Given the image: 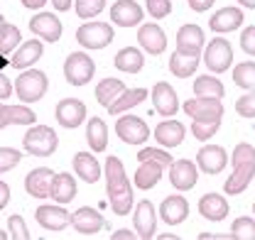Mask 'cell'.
<instances>
[{
  "instance_id": "41",
  "label": "cell",
  "mask_w": 255,
  "mask_h": 240,
  "mask_svg": "<svg viewBox=\"0 0 255 240\" xmlns=\"http://www.w3.org/2000/svg\"><path fill=\"white\" fill-rule=\"evenodd\" d=\"M236 113L243 116V118H255V91L241 96V98L236 101Z\"/></svg>"
},
{
  "instance_id": "29",
  "label": "cell",
  "mask_w": 255,
  "mask_h": 240,
  "mask_svg": "<svg viewBox=\"0 0 255 240\" xmlns=\"http://www.w3.org/2000/svg\"><path fill=\"white\" fill-rule=\"evenodd\" d=\"M74 172L86 184H96L101 179V164H98V159L94 154H89V152H79L74 157Z\"/></svg>"
},
{
  "instance_id": "11",
  "label": "cell",
  "mask_w": 255,
  "mask_h": 240,
  "mask_svg": "<svg viewBox=\"0 0 255 240\" xmlns=\"http://www.w3.org/2000/svg\"><path fill=\"white\" fill-rule=\"evenodd\" d=\"M137 44H140V49L147 52L150 57H159V54H164V49H167V34H164V30L159 27L157 22H147V25H142L140 32H137Z\"/></svg>"
},
{
  "instance_id": "6",
  "label": "cell",
  "mask_w": 255,
  "mask_h": 240,
  "mask_svg": "<svg viewBox=\"0 0 255 240\" xmlns=\"http://www.w3.org/2000/svg\"><path fill=\"white\" fill-rule=\"evenodd\" d=\"M47 86H49L47 74H42V71H37V69H27V71H22V74L17 76L15 93H17V98H20L22 103H34V101H39V98L47 93Z\"/></svg>"
},
{
  "instance_id": "47",
  "label": "cell",
  "mask_w": 255,
  "mask_h": 240,
  "mask_svg": "<svg viewBox=\"0 0 255 240\" xmlns=\"http://www.w3.org/2000/svg\"><path fill=\"white\" fill-rule=\"evenodd\" d=\"M241 47H243V52L248 57H255V25H251V27H246L241 32Z\"/></svg>"
},
{
  "instance_id": "48",
  "label": "cell",
  "mask_w": 255,
  "mask_h": 240,
  "mask_svg": "<svg viewBox=\"0 0 255 240\" xmlns=\"http://www.w3.org/2000/svg\"><path fill=\"white\" fill-rule=\"evenodd\" d=\"M12 91H15V86H12V84H10V79L0 71V101H2V98H10V96H12Z\"/></svg>"
},
{
  "instance_id": "33",
  "label": "cell",
  "mask_w": 255,
  "mask_h": 240,
  "mask_svg": "<svg viewBox=\"0 0 255 240\" xmlns=\"http://www.w3.org/2000/svg\"><path fill=\"white\" fill-rule=\"evenodd\" d=\"M86 140H89V147L94 152H106V147H108V125L98 118V116L89 118Z\"/></svg>"
},
{
  "instance_id": "19",
  "label": "cell",
  "mask_w": 255,
  "mask_h": 240,
  "mask_svg": "<svg viewBox=\"0 0 255 240\" xmlns=\"http://www.w3.org/2000/svg\"><path fill=\"white\" fill-rule=\"evenodd\" d=\"M159 216H162V221H164L167 226H179V223H184L187 216H189L187 199H184L182 194L167 196V199L162 201V206H159Z\"/></svg>"
},
{
  "instance_id": "46",
  "label": "cell",
  "mask_w": 255,
  "mask_h": 240,
  "mask_svg": "<svg viewBox=\"0 0 255 240\" xmlns=\"http://www.w3.org/2000/svg\"><path fill=\"white\" fill-rule=\"evenodd\" d=\"M10 238L15 240H30V231L25 226L22 216H10Z\"/></svg>"
},
{
  "instance_id": "2",
  "label": "cell",
  "mask_w": 255,
  "mask_h": 240,
  "mask_svg": "<svg viewBox=\"0 0 255 240\" xmlns=\"http://www.w3.org/2000/svg\"><path fill=\"white\" fill-rule=\"evenodd\" d=\"M231 162H233V174L226 179L223 191L231 194V196H236V194H243L255 177V147L248 145V142H241L233 150Z\"/></svg>"
},
{
  "instance_id": "32",
  "label": "cell",
  "mask_w": 255,
  "mask_h": 240,
  "mask_svg": "<svg viewBox=\"0 0 255 240\" xmlns=\"http://www.w3.org/2000/svg\"><path fill=\"white\" fill-rule=\"evenodd\" d=\"M142 66H145V57L135 47H126L116 54V69L123 71V74H140Z\"/></svg>"
},
{
  "instance_id": "15",
  "label": "cell",
  "mask_w": 255,
  "mask_h": 240,
  "mask_svg": "<svg viewBox=\"0 0 255 240\" xmlns=\"http://www.w3.org/2000/svg\"><path fill=\"white\" fill-rule=\"evenodd\" d=\"M30 32L44 42H57L62 37V20L52 12H37L30 20Z\"/></svg>"
},
{
  "instance_id": "12",
  "label": "cell",
  "mask_w": 255,
  "mask_h": 240,
  "mask_svg": "<svg viewBox=\"0 0 255 240\" xmlns=\"http://www.w3.org/2000/svg\"><path fill=\"white\" fill-rule=\"evenodd\" d=\"M54 116L59 120V125L64 127H69V130H74V127H79L84 120H86V106H84V101H79V98H64L57 103V111H54Z\"/></svg>"
},
{
  "instance_id": "39",
  "label": "cell",
  "mask_w": 255,
  "mask_h": 240,
  "mask_svg": "<svg viewBox=\"0 0 255 240\" xmlns=\"http://www.w3.org/2000/svg\"><path fill=\"white\" fill-rule=\"evenodd\" d=\"M231 236L233 240H255V218H248V216L236 218L231 226Z\"/></svg>"
},
{
  "instance_id": "28",
  "label": "cell",
  "mask_w": 255,
  "mask_h": 240,
  "mask_svg": "<svg viewBox=\"0 0 255 240\" xmlns=\"http://www.w3.org/2000/svg\"><path fill=\"white\" fill-rule=\"evenodd\" d=\"M42 52H44L42 42H39V39H30V42H25V44L12 54L10 66H12V69H30L34 61L42 59Z\"/></svg>"
},
{
  "instance_id": "5",
  "label": "cell",
  "mask_w": 255,
  "mask_h": 240,
  "mask_svg": "<svg viewBox=\"0 0 255 240\" xmlns=\"http://www.w3.org/2000/svg\"><path fill=\"white\" fill-rule=\"evenodd\" d=\"M184 113L194 122H204V125H221L223 118V103L221 98H191L184 103Z\"/></svg>"
},
{
  "instance_id": "40",
  "label": "cell",
  "mask_w": 255,
  "mask_h": 240,
  "mask_svg": "<svg viewBox=\"0 0 255 240\" xmlns=\"http://www.w3.org/2000/svg\"><path fill=\"white\" fill-rule=\"evenodd\" d=\"M103 7H106V0H76V15L84 20L101 15Z\"/></svg>"
},
{
  "instance_id": "7",
  "label": "cell",
  "mask_w": 255,
  "mask_h": 240,
  "mask_svg": "<svg viewBox=\"0 0 255 240\" xmlns=\"http://www.w3.org/2000/svg\"><path fill=\"white\" fill-rule=\"evenodd\" d=\"M113 27L108 22H86L76 30V42L84 49H103L113 42Z\"/></svg>"
},
{
  "instance_id": "36",
  "label": "cell",
  "mask_w": 255,
  "mask_h": 240,
  "mask_svg": "<svg viewBox=\"0 0 255 240\" xmlns=\"http://www.w3.org/2000/svg\"><path fill=\"white\" fill-rule=\"evenodd\" d=\"M194 96H199V98H223V84L216 76H199L194 81Z\"/></svg>"
},
{
  "instance_id": "25",
  "label": "cell",
  "mask_w": 255,
  "mask_h": 240,
  "mask_svg": "<svg viewBox=\"0 0 255 240\" xmlns=\"http://www.w3.org/2000/svg\"><path fill=\"white\" fill-rule=\"evenodd\" d=\"M228 201L221 194H206L199 199V213L206 218V221H223L228 216Z\"/></svg>"
},
{
  "instance_id": "16",
  "label": "cell",
  "mask_w": 255,
  "mask_h": 240,
  "mask_svg": "<svg viewBox=\"0 0 255 240\" xmlns=\"http://www.w3.org/2000/svg\"><path fill=\"white\" fill-rule=\"evenodd\" d=\"M132 218H135V233H137V238H142V240L155 238V231H157V216H155V206H152L147 199L140 201V204L135 206Z\"/></svg>"
},
{
  "instance_id": "35",
  "label": "cell",
  "mask_w": 255,
  "mask_h": 240,
  "mask_svg": "<svg viewBox=\"0 0 255 240\" xmlns=\"http://www.w3.org/2000/svg\"><path fill=\"white\" fill-rule=\"evenodd\" d=\"M123 91H126V84H123L121 79H103V81L96 86V101H98L103 108H108Z\"/></svg>"
},
{
  "instance_id": "8",
  "label": "cell",
  "mask_w": 255,
  "mask_h": 240,
  "mask_svg": "<svg viewBox=\"0 0 255 240\" xmlns=\"http://www.w3.org/2000/svg\"><path fill=\"white\" fill-rule=\"evenodd\" d=\"M204 61H206V69L214 71V74H223L231 64H233V47L228 39L223 37H214L206 47V54H204Z\"/></svg>"
},
{
  "instance_id": "21",
  "label": "cell",
  "mask_w": 255,
  "mask_h": 240,
  "mask_svg": "<svg viewBox=\"0 0 255 240\" xmlns=\"http://www.w3.org/2000/svg\"><path fill=\"white\" fill-rule=\"evenodd\" d=\"M152 106L159 116H174L179 111V98H177V91L172 89L167 81H159L152 89Z\"/></svg>"
},
{
  "instance_id": "50",
  "label": "cell",
  "mask_w": 255,
  "mask_h": 240,
  "mask_svg": "<svg viewBox=\"0 0 255 240\" xmlns=\"http://www.w3.org/2000/svg\"><path fill=\"white\" fill-rule=\"evenodd\" d=\"M7 201H10V186L5 181H0V211L7 206Z\"/></svg>"
},
{
  "instance_id": "37",
  "label": "cell",
  "mask_w": 255,
  "mask_h": 240,
  "mask_svg": "<svg viewBox=\"0 0 255 240\" xmlns=\"http://www.w3.org/2000/svg\"><path fill=\"white\" fill-rule=\"evenodd\" d=\"M233 81L246 91L255 89V61H243L233 69Z\"/></svg>"
},
{
  "instance_id": "44",
  "label": "cell",
  "mask_w": 255,
  "mask_h": 240,
  "mask_svg": "<svg viewBox=\"0 0 255 240\" xmlns=\"http://www.w3.org/2000/svg\"><path fill=\"white\" fill-rule=\"evenodd\" d=\"M20 159H22V154L17 150H12V147H0V174L7 172V169H12L15 164H20Z\"/></svg>"
},
{
  "instance_id": "30",
  "label": "cell",
  "mask_w": 255,
  "mask_h": 240,
  "mask_svg": "<svg viewBox=\"0 0 255 240\" xmlns=\"http://www.w3.org/2000/svg\"><path fill=\"white\" fill-rule=\"evenodd\" d=\"M199 61H201V54L174 52V54L169 57V71H172L177 79H187V76H194V71L199 69Z\"/></svg>"
},
{
  "instance_id": "22",
  "label": "cell",
  "mask_w": 255,
  "mask_h": 240,
  "mask_svg": "<svg viewBox=\"0 0 255 240\" xmlns=\"http://www.w3.org/2000/svg\"><path fill=\"white\" fill-rule=\"evenodd\" d=\"M184 135H187V130H184V125L179 122V120H172L167 118L164 122H159L157 127H155V137H157V142L162 147H177V145H182L184 142Z\"/></svg>"
},
{
  "instance_id": "54",
  "label": "cell",
  "mask_w": 255,
  "mask_h": 240,
  "mask_svg": "<svg viewBox=\"0 0 255 240\" xmlns=\"http://www.w3.org/2000/svg\"><path fill=\"white\" fill-rule=\"evenodd\" d=\"M243 7H248V10H255V0H238Z\"/></svg>"
},
{
  "instance_id": "45",
  "label": "cell",
  "mask_w": 255,
  "mask_h": 240,
  "mask_svg": "<svg viewBox=\"0 0 255 240\" xmlns=\"http://www.w3.org/2000/svg\"><path fill=\"white\" fill-rule=\"evenodd\" d=\"M216 132H219V125H216V122H214V125H204V122H194V120H191V135H194L196 140L206 142V140H211Z\"/></svg>"
},
{
  "instance_id": "51",
  "label": "cell",
  "mask_w": 255,
  "mask_h": 240,
  "mask_svg": "<svg viewBox=\"0 0 255 240\" xmlns=\"http://www.w3.org/2000/svg\"><path fill=\"white\" fill-rule=\"evenodd\" d=\"M135 238H137V233H130V231H126V228L111 236V240H135Z\"/></svg>"
},
{
  "instance_id": "18",
  "label": "cell",
  "mask_w": 255,
  "mask_h": 240,
  "mask_svg": "<svg viewBox=\"0 0 255 240\" xmlns=\"http://www.w3.org/2000/svg\"><path fill=\"white\" fill-rule=\"evenodd\" d=\"M52 181H54V172L49 167H37L25 177V189L34 199H47L52 194Z\"/></svg>"
},
{
  "instance_id": "17",
  "label": "cell",
  "mask_w": 255,
  "mask_h": 240,
  "mask_svg": "<svg viewBox=\"0 0 255 240\" xmlns=\"http://www.w3.org/2000/svg\"><path fill=\"white\" fill-rule=\"evenodd\" d=\"M111 20L118 27H135L142 22V7L135 0H118L111 7Z\"/></svg>"
},
{
  "instance_id": "23",
  "label": "cell",
  "mask_w": 255,
  "mask_h": 240,
  "mask_svg": "<svg viewBox=\"0 0 255 240\" xmlns=\"http://www.w3.org/2000/svg\"><path fill=\"white\" fill-rule=\"evenodd\" d=\"M204 47V30L199 25H184L177 32V52L184 54H201Z\"/></svg>"
},
{
  "instance_id": "1",
  "label": "cell",
  "mask_w": 255,
  "mask_h": 240,
  "mask_svg": "<svg viewBox=\"0 0 255 240\" xmlns=\"http://www.w3.org/2000/svg\"><path fill=\"white\" fill-rule=\"evenodd\" d=\"M106 191H108V201H111L113 213L128 216L132 209V186L128 181L123 162L113 154L106 159Z\"/></svg>"
},
{
  "instance_id": "9",
  "label": "cell",
  "mask_w": 255,
  "mask_h": 240,
  "mask_svg": "<svg viewBox=\"0 0 255 240\" xmlns=\"http://www.w3.org/2000/svg\"><path fill=\"white\" fill-rule=\"evenodd\" d=\"M116 132H118V137H121L123 142H128V145H142V142H147V137H150L147 122L142 118H137V116H123V118H118Z\"/></svg>"
},
{
  "instance_id": "26",
  "label": "cell",
  "mask_w": 255,
  "mask_h": 240,
  "mask_svg": "<svg viewBox=\"0 0 255 240\" xmlns=\"http://www.w3.org/2000/svg\"><path fill=\"white\" fill-rule=\"evenodd\" d=\"M37 116L25 106H2L0 103V130L7 125H34Z\"/></svg>"
},
{
  "instance_id": "24",
  "label": "cell",
  "mask_w": 255,
  "mask_h": 240,
  "mask_svg": "<svg viewBox=\"0 0 255 240\" xmlns=\"http://www.w3.org/2000/svg\"><path fill=\"white\" fill-rule=\"evenodd\" d=\"M243 25V10L241 7H221L211 20H209V27L219 34H226V32L238 30Z\"/></svg>"
},
{
  "instance_id": "14",
  "label": "cell",
  "mask_w": 255,
  "mask_h": 240,
  "mask_svg": "<svg viewBox=\"0 0 255 240\" xmlns=\"http://www.w3.org/2000/svg\"><path fill=\"white\" fill-rule=\"evenodd\" d=\"M199 179V172H196V164L189 159H174L172 167H169V181L177 191H189L196 186Z\"/></svg>"
},
{
  "instance_id": "53",
  "label": "cell",
  "mask_w": 255,
  "mask_h": 240,
  "mask_svg": "<svg viewBox=\"0 0 255 240\" xmlns=\"http://www.w3.org/2000/svg\"><path fill=\"white\" fill-rule=\"evenodd\" d=\"M44 2H47V0H22V5H25V7H30V10H39Z\"/></svg>"
},
{
  "instance_id": "43",
  "label": "cell",
  "mask_w": 255,
  "mask_h": 240,
  "mask_svg": "<svg viewBox=\"0 0 255 240\" xmlns=\"http://www.w3.org/2000/svg\"><path fill=\"white\" fill-rule=\"evenodd\" d=\"M137 159L140 162H145V159H155V162H159V164H164V167H172V154H167V152L162 150H155V147H145V150L137 152Z\"/></svg>"
},
{
  "instance_id": "42",
  "label": "cell",
  "mask_w": 255,
  "mask_h": 240,
  "mask_svg": "<svg viewBox=\"0 0 255 240\" xmlns=\"http://www.w3.org/2000/svg\"><path fill=\"white\" fill-rule=\"evenodd\" d=\"M145 5H147L150 17H155V20H162L172 12V0H145Z\"/></svg>"
},
{
  "instance_id": "10",
  "label": "cell",
  "mask_w": 255,
  "mask_h": 240,
  "mask_svg": "<svg viewBox=\"0 0 255 240\" xmlns=\"http://www.w3.org/2000/svg\"><path fill=\"white\" fill-rule=\"evenodd\" d=\"M71 226H74V231H76V233H81V236L91 238V236L101 233V231L106 228V218H103L96 209L81 206L79 211H74V213H71Z\"/></svg>"
},
{
  "instance_id": "20",
  "label": "cell",
  "mask_w": 255,
  "mask_h": 240,
  "mask_svg": "<svg viewBox=\"0 0 255 240\" xmlns=\"http://www.w3.org/2000/svg\"><path fill=\"white\" fill-rule=\"evenodd\" d=\"M34 218H37V223H39L42 228L54 231V233L64 231V228L71 223V216L62 209V204H59V206H39V209L34 211Z\"/></svg>"
},
{
  "instance_id": "57",
  "label": "cell",
  "mask_w": 255,
  "mask_h": 240,
  "mask_svg": "<svg viewBox=\"0 0 255 240\" xmlns=\"http://www.w3.org/2000/svg\"><path fill=\"white\" fill-rule=\"evenodd\" d=\"M253 213H255V204H253Z\"/></svg>"
},
{
  "instance_id": "4",
  "label": "cell",
  "mask_w": 255,
  "mask_h": 240,
  "mask_svg": "<svg viewBox=\"0 0 255 240\" xmlns=\"http://www.w3.org/2000/svg\"><path fill=\"white\" fill-rule=\"evenodd\" d=\"M96 74V64L86 52H71L64 61V79L71 86H86Z\"/></svg>"
},
{
  "instance_id": "31",
  "label": "cell",
  "mask_w": 255,
  "mask_h": 240,
  "mask_svg": "<svg viewBox=\"0 0 255 240\" xmlns=\"http://www.w3.org/2000/svg\"><path fill=\"white\" fill-rule=\"evenodd\" d=\"M145 98H147V91L145 89H126L111 106H108V113H111V116H121V113H126L130 108L140 106Z\"/></svg>"
},
{
  "instance_id": "13",
  "label": "cell",
  "mask_w": 255,
  "mask_h": 240,
  "mask_svg": "<svg viewBox=\"0 0 255 240\" xmlns=\"http://www.w3.org/2000/svg\"><path fill=\"white\" fill-rule=\"evenodd\" d=\"M226 162H228V154L219 145H204L196 152V167L206 174H221L226 169Z\"/></svg>"
},
{
  "instance_id": "52",
  "label": "cell",
  "mask_w": 255,
  "mask_h": 240,
  "mask_svg": "<svg viewBox=\"0 0 255 240\" xmlns=\"http://www.w3.org/2000/svg\"><path fill=\"white\" fill-rule=\"evenodd\" d=\"M52 5H54V10H59V12H66V10L71 7V0H52Z\"/></svg>"
},
{
  "instance_id": "38",
  "label": "cell",
  "mask_w": 255,
  "mask_h": 240,
  "mask_svg": "<svg viewBox=\"0 0 255 240\" xmlns=\"http://www.w3.org/2000/svg\"><path fill=\"white\" fill-rule=\"evenodd\" d=\"M20 44V30L15 25H2L0 27V57H7L15 47Z\"/></svg>"
},
{
  "instance_id": "55",
  "label": "cell",
  "mask_w": 255,
  "mask_h": 240,
  "mask_svg": "<svg viewBox=\"0 0 255 240\" xmlns=\"http://www.w3.org/2000/svg\"><path fill=\"white\" fill-rule=\"evenodd\" d=\"M10 238V236H7V233H2V231H0V240H7Z\"/></svg>"
},
{
  "instance_id": "56",
  "label": "cell",
  "mask_w": 255,
  "mask_h": 240,
  "mask_svg": "<svg viewBox=\"0 0 255 240\" xmlns=\"http://www.w3.org/2000/svg\"><path fill=\"white\" fill-rule=\"evenodd\" d=\"M2 25H5V17H2V15H0V27H2Z\"/></svg>"
},
{
  "instance_id": "27",
  "label": "cell",
  "mask_w": 255,
  "mask_h": 240,
  "mask_svg": "<svg viewBox=\"0 0 255 240\" xmlns=\"http://www.w3.org/2000/svg\"><path fill=\"white\" fill-rule=\"evenodd\" d=\"M164 169H167V167L159 164V162H155V159H145V162H140V169L135 172V186L142 189V191L152 189V186L162 179V172H164Z\"/></svg>"
},
{
  "instance_id": "3",
  "label": "cell",
  "mask_w": 255,
  "mask_h": 240,
  "mask_svg": "<svg viewBox=\"0 0 255 240\" xmlns=\"http://www.w3.org/2000/svg\"><path fill=\"white\" fill-rule=\"evenodd\" d=\"M59 137L49 125H30V130L22 137V147L32 157H49L57 152Z\"/></svg>"
},
{
  "instance_id": "34",
  "label": "cell",
  "mask_w": 255,
  "mask_h": 240,
  "mask_svg": "<svg viewBox=\"0 0 255 240\" xmlns=\"http://www.w3.org/2000/svg\"><path fill=\"white\" fill-rule=\"evenodd\" d=\"M57 204H69L74 201L76 196V181L71 174H54V181H52V194H49Z\"/></svg>"
},
{
  "instance_id": "49",
  "label": "cell",
  "mask_w": 255,
  "mask_h": 240,
  "mask_svg": "<svg viewBox=\"0 0 255 240\" xmlns=\"http://www.w3.org/2000/svg\"><path fill=\"white\" fill-rule=\"evenodd\" d=\"M187 2H189V7L194 10V12H206L216 0H187Z\"/></svg>"
}]
</instances>
